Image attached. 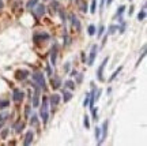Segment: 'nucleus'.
I'll return each instance as SVG.
<instances>
[{
	"instance_id": "11",
	"label": "nucleus",
	"mask_w": 147,
	"mask_h": 146,
	"mask_svg": "<svg viewBox=\"0 0 147 146\" xmlns=\"http://www.w3.org/2000/svg\"><path fill=\"white\" fill-rule=\"evenodd\" d=\"M71 22H72V26L74 27H76V30H80V23L79 21H78V18H76V15H74V14H71Z\"/></svg>"
},
{
	"instance_id": "21",
	"label": "nucleus",
	"mask_w": 147,
	"mask_h": 146,
	"mask_svg": "<svg viewBox=\"0 0 147 146\" xmlns=\"http://www.w3.org/2000/svg\"><path fill=\"white\" fill-rule=\"evenodd\" d=\"M66 87H68V89L74 90V89H75V85H74L72 81H67V82H66Z\"/></svg>"
},
{
	"instance_id": "34",
	"label": "nucleus",
	"mask_w": 147,
	"mask_h": 146,
	"mask_svg": "<svg viewBox=\"0 0 147 146\" xmlns=\"http://www.w3.org/2000/svg\"><path fill=\"white\" fill-rule=\"evenodd\" d=\"M3 7H4V3H3V0H0V10H3Z\"/></svg>"
},
{
	"instance_id": "35",
	"label": "nucleus",
	"mask_w": 147,
	"mask_h": 146,
	"mask_svg": "<svg viewBox=\"0 0 147 146\" xmlns=\"http://www.w3.org/2000/svg\"><path fill=\"white\" fill-rule=\"evenodd\" d=\"M1 137H3V138H6V137H7V130H4V131H3V134H1Z\"/></svg>"
},
{
	"instance_id": "7",
	"label": "nucleus",
	"mask_w": 147,
	"mask_h": 146,
	"mask_svg": "<svg viewBox=\"0 0 147 146\" xmlns=\"http://www.w3.org/2000/svg\"><path fill=\"white\" fill-rule=\"evenodd\" d=\"M38 105H40V87H36V93L33 96V107H38Z\"/></svg>"
},
{
	"instance_id": "36",
	"label": "nucleus",
	"mask_w": 147,
	"mask_h": 146,
	"mask_svg": "<svg viewBox=\"0 0 147 146\" xmlns=\"http://www.w3.org/2000/svg\"><path fill=\"white\" fill-rule=\"evenodd\" d=\"M132 12H134V7H131V8H129V11H128V14H129V15H131V14H132Z\"/></svg>"
},
{
	"instance_id": "1",
	"label": "nucleus",
	"mask_w": 147,
	"mask_h": 146,
	"mask_svg": "<svg viewBox=\"0 0 147 146\" xmlns=\"http://www.w3.org/2000/svg\"><path fill=\"white\" fill-rule=\"evenodd\" d=\"M33 79H34L37 83H38L40 89H42V90H45V89H46V82H45V78H44L42 73H40V71H36V73L33 74Z\"/></svg>"
},
{
	"instance_id": "20",
	"label": "nucleus",
	"mask_w": 147,
	"mask_h": 146,
	"mask_svg": "<svg viewBox=\"0 0 147 146\" xmlns=\"http://www.w3.org/2000/svg\"><path fill=\"white\" fill-rule=\"evenodd\" d=\"M7 120V113H3V115H0V128L3 127V124L4 122Z\"/></svg>"
},
{
	"instance_id": "2",
	"label": "nucleus",
	"mask_w": 147,
	"mask_h": 146,
	"mask_svg": "<svg viewBox=\"0 0 147 146\" xmlns=\"http://www.w3.org/2000/svg\"><path fill=\"white\" fill-rule=\"evenodd\" d=\"M48 100L46 98H44L42 100V107H41V117H42V122L46 123L48 122Z\"/></svg>"
},
{
	"instance_id": "13",
	"label": "nucleus",
	"mask_w": 147,
	"mask_h": 146,
	"mask_svg": "<svg viewBox=\"0 0 147 146\" xmlns=\"http://www.w3.org/2000/svg\"><path fill=\"white\" fill-rule=\"evenodd\" d=\"M31 142H33V131H27V134H26V138H24V145H30Z\"/></svg>"
},
{
	"instance_id": "17",
	"label": "nucleus",
	"mask_w": 147,
	"mask_h": 146,
	"mask_svg": "<svg viewBox=\"0 0 147 146\" xmlns=\"http://www.w3.org/2000/svg\"><path fill=\"white\" fill-rule=\"evenodd\" d=\"M37 1H38V0H29V1H27V4H26V8L31 10V8L37 4Z\"/></svg>"
},
{
	"instance_id": "22",
	"label": "nucleus",
	"mask_w": 147,
	"mask_h": 146,
	"mask_svg": "<svg viewBox=\"0 0 147 146\" xmlns=\"http://www.w3.org/2000/svg\"><path fill=\"white\" fill-rule=\"evenodd\" d=\"M8 101H3V100H0V109H4V108H7V107H8Z\"/></svg>"
},
{
	"instance_id": "23",
	"label": "nucleus",
	"mask_w": 147,
	"mask_h": 146,
	"mask_svg": "<svg viewBox=\"0 0 147 146\" xmlns=\"http://www.w3.org/2000/svg\"><path fill=\"white\" fill-rule=\"evenodd\" d=\"M94 33H95V26H94V25H90V26H89V34H90V36H94Z\"/></svg>"
},
{
	"instance_id": "28",
	"label": "nucleus",
	"mask_w": 147,
	"mask_h": 146,
	"mask_svg": "<svg viewBox=\"0 0 147 146\" xmlns=\"http://www.w3.org/2000/svg\"><path fill=\"white\" fill-rule=\"evenodd\" d=\"M124 10H125V7H124V6L119 7V10H117V17H121V14L124 12Z\"/></svg>"
},
{
	"instance_id": "31",
	"label": "nucleus",
	"mask_w": 147,
	"mask_h": 146,
	"mask_svg": "<svg viewBox=\"0 0 147 146\" xmlns=\"http://www.w3.org/2000/svg\"><path fill=\"white\" fill-rule=\"evenodd\" d=\"M99 135H101V128L97 127L95 128V138L98 139V142H99Z\"/></svg>"
},
{
	"instance_id": "18",
	"label": "nucleus",
	"mask_w": 147,
	"mask_h": 146,
	"mask_svg": "<svg viewBox=\"0 0 147 146\" xmlns=\"http://www.w3.org/2000/svg\"><path fill=\"white\" fill-rule=\"evenodd\" d=\"M71 98H72V94L70 91H64V103H68Z\"/></svg>"
},
{
	"instance_id": "5",
	"label": "nucleus",
	"mask_w": 147,
	"mask_h": 146,
	"mask_svg": "<svg viewBox=\"0 0 147 146\" xmlns=\"http://www.w3.org/2000/svg\"><path fill=\"white\" fill-rule=\"evenodd\" d=\"M97 51H98V47L97 45H93L91 47V52H90V57H89V66H93L94 63V59H95V55H97Z\"/></svg>"
},
{
	"instance_id": "19",
	"label": "nucleus",
	"mask_w": 147,
	"mask_h": 146,
	"mask_svg": "<svg viewBox=\"0 0 147 146\" xmlns=\"http://www.w3.org/2000/svg\"><path fill=\"white\" fill-rule=\"evenodd\" d=\"M30 124L33 126V127H37V126H38V119H37V116H36V115H34L33 117H31Z\"/></svg>"
},
{
	"instance_id": "26",
	"label": "nucleus",
	"mask_w": 147,
	"mask_h": 146,
	"mask_svg": "<svg viewBox=\"0 0 147 146\" xmlns=\"http://www.w3.org/2000/svg\"><path fill=\"white\" fill-rule=\"evenodd\" d=\"M83 123H85L86 130H87V128H90V120H89V116H85V120H83Z\"/></svg>"
},
{
	"instance_id": "30",
	"label": "nucleus",
	"mask_w": 147,
	"mask_h": 146,
	"mask_svg": "<svg viewBox=\"0 0 147 146\" xmlns=\"http://www.w3.org/2000/svg\"><path fill=\"white\" fill-rule=\"evenodd\" d=\"M89 103H90V94H86V98H85V101H83V105H85V107H87V105H89Z\"/></svg>"
},
{
	"instance_id": "15",
	"label": "nucleus",
	"mask_w": 147,
	"mask_h": 146,
	"mask_svg": "<svg viewBox=\"0 0 147 146\" xmlns=\"http://www.w3.org/2000/svg\"><path fill=\"white\" fill-rule=\"evenodd\" d=\"M144 18H146V6H143L142 11L138 14V19H139V21H143Z\"/></svg>"
},
{
	"instance_id": "24",
	"label": "nucleus",
	"mask_w": 147,
	"mask_h": 146,
	"mask_svg": "<svg viewBox=\"0 0 147 146\" xmlns=\"http://www.w3.org/2000/svg\"><path fill=\"white\" fill-rule=\"evenodd\" d=\"M95 7H97V0H93L91 1V7H90V11L94 14L95 12Z\"/></svg>"
},
{
	"instance_id": "16",
	"label": "nucleus",
	"mask_w": 147,
	"mask_h": 146,
	"mask_svg": "<svg viewBox=\"0 0 147 146\" xmlns=\"http://www.w3.org/2000/svg\"><path fill=\"white\" fill-rule=\"evenodd\" d=\"M52 86H53V89H57V87H60V79L55 77V81L52 79Z\"/></svg>"
},
{
	"instance_id": "38",
	"label": "nucleus",
	"mask_w": 147,
	"mask_h": 146,
	"mask_svg": "<svg viewBox=\"0 0 147 146\" xmlns=\"http://www.w3.org/2000/svg\"><path fill=\"white\" fill-rule=\"evenodd\" d=\"M104 3H105V0H101V7H104Z\"/></svg>"
},
{
	"instance_id": "10",
	"label": "nucleus",
	"mask_w": 147,
	"mask_h": 146,
	"mask_svg": "<svg viewBox=\"0 0 147 146\" xmlns=\"http://www.w3.org/2000/svg\"><path fill=\"white\" fill-rule=\"evenodd\" d=\"M34 12H36L37 17H42L44 14H45V7L42 4H38V6L34 8Z\"/></svg>"
},
{
	"instance_id": "12",
	"label": "nucleus",
	"mask_w": 147,
	"mask_h": 146,
	"mask_svg": "<svg viewBox=\"0 0 147 146\" xmlns=\"http://www.w3.org/2000/svg\"><path fill=\"white\" fill-rule=\"evenodd\" d=\"M60 103V96L59 94H53L52 97H50V105L52 107H56V105H59Z\"/></svg>"
},
{
	"instance_id": "32",
	"label": "nucleus",
	"mask_w": 147,
	"mask_h": 146,
	"mask_svg": "<svg viewBox=\"0 0 147 146\" xmlns=\"http://www.w3.org/2000/svg\"><path fill=\"white\" fill-rule=\"evenodd\" d=\"M91 113H93V119H94V120H97V119H98V117H97V109H95L94 107L91 108Z\"/></svg>"
},
{
	"instance_id": "33",
	"label": "nucleus",
	"mask_w": 147,
	"mask_h": 146,
	"mask_svg": "<svg viewBox=\"0 0 147 146\" xmlns=\"http://www.w3.org/2000/svg\"><path fill=\"white\" fill-rule=\"evenodd\" d=\"M104 30H105V27L101 25V26H99V30H98V37H101L102 34H104Z\"/></svg>"
},
{
	"instance_id": "29",
	"label": "nucleus",
	"mask_w": 147,
	"mask_h": 146,
	"mask_svg": "<svg viewBox=\"0 0 147 146\" xmlns=\"http://www.w3.org/2000/svg\"><path fill=\"white\" fill-rule=\"evenodd\" d=\"M116 29H117V26H115V25H112L109 27V31H108V34H113L115 31H116Z\"/></svg>"
},
{
	"instance_id": "8",
	"label": "nucleus",
	"mask_w": 147,
	"mask_h": 146,
	"mask_svg": "<svg viewBox=\"0 0 147 146\" xmlns=\"http://www.w3.org/2000/svg\"><path fill=\"white\" fill-rule=\"evenodd\" d=\"M49 34L48 33H36L34 34V41L36 43H40V40H48Z\"/></svg>"
},
{
	"instance_id": "9",
	"label": "nucleus",
	"mask_w": 147,
	"mask_h": 146,
	"mask_svg": "<svg viewBox=\"0 0 147 146\" xmlns=\"http://www.w3.org/2000/svg\"><path fill=\"white\" fill-rule=\"evenodd\" d=\"M56 57H57V45H53V48H52V53H50V61H52V64L55 66L56 64Z\"/></svg>"
},
{
	"instance_id": "27",
	"label": "nucleus",
	"mask_w": 147,
	"mask_h": 146,
	"mask_svg": "<svg viewBox=\"0 0 147 146\" xmlns=\"http://www.w3.org/2000/svg\"><path fill=\"white\" fill-rule=\"evenodd\" d=\"M23 127H24L23 123H21V124H17V128H15V131H17V133H21V131L23 130Z\"/></svg>"
},
{
	"instance_id": "14",
	"label": "nucleus",
	"mask_w": 147,
	"mask_h": 146,
	"mask_svg": "<svg viewBox=\"0 0 147 146\" xmlns=\"http://www.w3.org/2000/svg\"><path fill=\"white\" fill-rule=\"evenodd\" d=\"M108 126H109V122H108V120H105V122H104V126H102V139H101V143H102V141L106 138V133H108Z\"/></svg>"
},
{
	"instance_id": "37",
	"label": "nucleus",
	"mask_w": 147,
	"mask_h": 146,
	"mask_svg": "<svg viewBox=\"0 0 147 146\" xmlns=\"http://www.w3.org/2000/svg\"><path fill=\"white\" fill-rule=\"evenodd\" d=\"M112 1H113V0H108V1H106V4L109 6V4H110V3H112Z\"/></svg>"
},
{
	"instance_id": "3",
	"label": "nucleus",
	"mask_w": 147,
	"mask_h": 146,
	"mask_svg": "<svg viewBox=\"0 0 147 146\" xmlns=\"http://www.w3.org/2000/svg\"><path fill=\"white\" fill-rule=\"evenodd\" d=\"M108 60H109V57H105L104 61L101 63V66H99V67H98V70H97V78H98V81H99V82H102V81H104V75H102V73H104V68H105V66H106Z\"/></svg>"
},
{
	"instance_id": "25",
	"label": "nucleus",
	"mask_w": 147,
	"mask_h": 146,
	"mask_svg": "<svg viewBox=\"0 0 147 146\" xmlns=\"http://www.w3.org/2000/svg\"><path fill=\"white\" fill-rule=\"evenodd\" d=\"M120 71H121V67H119V70H116V71L113 73V75L110 77V79H109V81H113V79H115V78H116V77H117V75L120 74Z\"/></svg>"
},
{
	"instance_id": "4",
	"label": "nucleus",
	"mask_w": 147,
	"mask_h": 146,
	"mask_svg": "<svg viewBox=\"0 0 147 146\" xmlns=\"http://www.w3.org/2000/svg\"><path fill=\"white\" fill-rule=\"evenodd\" d=\"M23 96H24V93L22 90H21V89H15V90H14V101H15V103H19V101H22V100H23Z\"/></svg>"
},
{
	"instance_id": "6",
	"label": "nucleus",
	"mask_w": 147,
	"mask_h": 146,
	"mask_svg": "<svg viewBox=\"0 0 147 146\" xmlns=\"http://www.w3.org/2000/svg\"><path fill=\"white\" fill-rule=\"evenodd\" d=\"M29 77V73L26 71V70H18L17 73H15V78L18 79V81H23Z\"/></svg>"
}]
</instances>
